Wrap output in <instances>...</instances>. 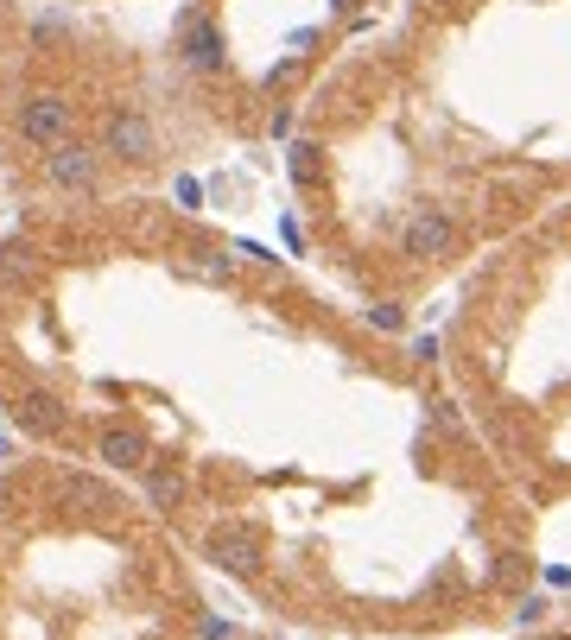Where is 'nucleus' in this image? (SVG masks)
Masks as SVG:
<instances>
[{
  "label": "nucleus",
  "instance_id": "1",
  "mask_svg": "<svg viewBox=\"0 0 571 640\" xmlns=\"http://www.w3.org/2000/svg\"><path fill=\"white\" fill-rule=\"evenodd\" d=\"M102 152L128 159V165H146V159L159 152V133H152V121H146L140 108H115L109 128H102Z\"/></svg>",
  "mask_w": 571,
  "mask_h": 640
},
{
  "label": "nucleus",
  "instance_id": "2",
  "mask_svg": "<svg viewBox=\"0 0 571 640\" xmlns=\"http://www.w3.org/2000/svg\"><path fill=\"white\" fill-rule=\"evenodd\" d=\"M223 51H229V45H223V26H216L210 13H191V19L178 26V57H184V70H203V77H210V70H223Z\"/></svg>",
  "mask_w": 571,
  "mask_h": 640
},
{
  "label": "nucleus",
  "instance_id": "3",
  "mask_svg": "<svg viewBox=\"0 0 571 640\" xmlns=\"http://www.w3.org/2000/svg\"><path fill=\"white\" fill-rule=\"evenodd\" d=\"M45 171H51L57 191H96V146H83V139H57V146L45 152Z\"/></svg>",
  "mask_w": 571,
  "mask_h": 640
},
{
  "label": "nucleus",
  "instance_id": "4",
  "mask_svg": "<svg viewBox=\"0 0 571 640\" xmlns=\"http://www.w3.org/2000/svg\"><path fill=\"white\" fill-rule=\"evenodd\" d=\"M19 133H26L32 146H57V139L70 133V102H64V96H51V89H45V96H32V102L19 108Z\"/></svg>",
  "mask_w": 571,
  "mask_h": 640
},
{
  "label": "nucleus",
  "instance_id": "5",
  "mask_svg": "<svg viewBox=\"0 0 571 640\" xmlns=\"http://www.w3.org/2000/svg\"><path fill=\"white\" fill-rule=\"evenodd\" d=\"M400 248H407L413 260H438V254H451V248H457V222H451L444 210H420V216L407 222Z\"/></svg>",
  "mask_w": 571,
  "mask_h": 640
},
{
  "label": "nucleus",
  "instance_id": "6",
  "mask_svg": "<svg viewBox=\"0 0 571 640\" xmlns=\"http://www.w3.org/2000/svg\"><path fill=\"white\" fill-rule=\"evenodd\" d=\"M13 418H19V431H32V438H57V431L70 425L64 399H57V393H45V387H26V393L13 399Z\"/></svg>",
  "mask_w": 571,
  "mask_h": 640
},
{
  "label": "nucleus",
  "instance_id": "7",
  "mask_svg": "<svg viewBox=\"0 0 571 640\" xmlns=\"http://www.w3.org/2000/svg\"><path fill=\"white\" fill-rule=\"evenodd\" d=\"M210 558H216L223 571H235V577H254V571H261V532H248V526H216V532H210Z\"/></svg>",
  "mask_w": 571,
  "mask_h": 640
},
{
  "label": "nucleus",
  "instance_id": "8",
  "mask_svg": "<svg viewBox=\"0 0 571 640\" xmlns=\"http://www.w3.org/2000/svg\"><path fill=\"white\" fill-rule=\"evenodd\" d=\"M102 463L109 470H146V438L134 425H109L102 431Z\"/></svg>",
  "mask_w": 571,
  "mask_h": 640
},
{
  "label": "nucleus",
  "instance_id": "9",
  "mask_svg": "<svg viewBox=\"0 0 571 640\" xmlns=\"http://www.w3.org/2000/svg\"><path fill=\"white\" fill-rule=\"evenodd\" d=\"M57 501H64V508H109L102 482H89V476H64V482H57Z\"/></svg>",
  "mask_w": 571,
  "mask_h": 640
},
{
  "label": "nucleus",
  "instance_id": "10",
  "mask_svg": "<svg viewBox=\"0 0 571 640\" xmlns=\"http://www.w3.org/2000/svg\"><path fill=\"white\" fill-rule=\"evenodd\" d=\"M178 495H184V476H178V470H146V501H152L159 513L171 508Z\"/></svg>",
  "mask_w": 571,
  "mask_h": 640
},
{
  "label": "nucleus",
  "instance_id": "11",
  "mask_svg": "<svg viewBox=\"0 0 571 640\" xmlns=\"http://www.w3.org/2000/svg\"><path fill=\"white\" fill-rule=\"evenodd\" d=\"M286 165H292V184H317V146H311V139H298V146L286 152Z\"/></svg>",
  "mask_w": 571,
  "mask_h": 640
},
{
  "label": "nucleus",
  "instance_id": "12",
  "mask_svg": "<svg viewBox=\"0 0 571 640\" xmlns=\"http://www.w3.org/2000/svg\"><path fill=\"white\" fill-rule=\"evenodd\" d=\"M369 324L394 336V330H407V311H400V305H375V311H369Z\"/></svg>",
  "mask_w": 571,
  "mask_h": 640
},
{
  "label": "nucleus",
  "instance_id": "13",
  "mask_svg": "<svg viewBox=\"0 0 571 640\" xmlns=\"http://www.w3.org/2000/svg\"><path fill=\"white\" fill-rule=\"evenodd\" d=\"M191 266H197V273H210V279H229V266L216 260V248H191Z\"/></svg>",
  "mask_w": 571,
  "mask_h": 640
},
{
  "label": "nucleus",
  "instance_id": "14",
  "mask_svg": "<svg viewBox=\"0 0 571 640\" xmlns=\"http://www.w3.org/2000/svg\"><path fill=\"white\" fill-rule=\"evenodd\" d=\"M197 197H203V191H197V178H178V203H184V210H197Z\"/></svg>",
  "mask_w": 571,
  "mask_h": 640
},
{
  "label": "nucleus",
  "instance_id": "15",
  "mask_svg": "<svg viewBox=\"0 0 571 640\" xmlns=\"http://www.w3.org/2000/svg\"><path fill=\"white\" fill-rule=\"evenodd\" d=\"M514 615H521V622H540V615H546V596H527V603H521Z\"/></svg>",
  "mask_w": 571,
  "mask_h": 640
},
{
  "label": "nucleus",
  "instance_id": "16",
  "mask_svg": "<svg viewBox=\"0 0 571 640\" xmlns=\"http://www.w3.org/2000/svg\"><path fill=\"white\" fill-rule=\"evenodd\" d=\"M330 6H356V0H330Z\"/></svg>",
  "mask_w": 571,
  "mask_h": 640
},
{
  "label": "nucleus",
  "instance_id": "17",
  "mask_svg": "<svg viewBox=\"0 0 571 640\" xmlns=\"http://www.w3.org/2000/svg\"><path fill=\"white\" fill-rule=\"evenodd\" d=\"M0 457H6V444H0Z\"/></svg>",
  "mask_w": 571,
  "mask_h": 640
}]
</instances>
